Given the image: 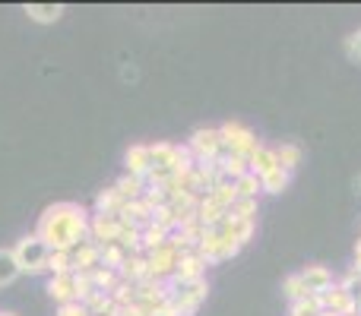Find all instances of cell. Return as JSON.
Here are the masks:
<instances>
[{"label": "cell", "mask_w": 361, "mask_h": 316, "mask_svg": "<svg viewBox=\"0 0 361 316\" xmlns=\"http://www.w3.org/2000/svg\"><path fill=\"white\" fill-rule=\"evenodd\" d=\"M35 234L48 244L51 253L57 250L70 253L82 241H89V212L80 203H54L42 212Z\"/></svg>", "instance_id": "6da1fadb"}, {"label": "cell", "mask_w": 361, "mask_h": 316, "mask_svg": "<svg viewBox=\"0 0 361 316\" xmlns=\"http://www.w3.org/2000/svg\"><path fill=\"white\" fill-rule=\"evenodd\" d=\"M13 256H16V266L29 275H42L48 272V256H51V247L42 241L38 234H25L16 241L13 247Z\"/></svg>", "instance_id": "7a4b0ae2"}, {"label": "cell", "mask_w": 361, "mask_h": 316, "mask_svg": "<svg viewBox=\"0 0 361 316\" xmlns=\"http://www.w3.org/2000/svg\"><path fill=\"white\" fill-rule=\"evenodd\" d=\"M48 294L51 301H54L57 307L63 304H73V301H86L89 294H92V285H89V279L82 272H67V275H51L48 282Z\"/></svg>", "instance_id": "3957f363"}, {"label": "cell", "mask_w": 361, "mask_h": 316, "mask_svg": "<svg viewBox=\"0 0 361 316\" xmlns=\"http://www.w3.org/2000/svg\"><path fill=\"white\" fill-rule=\"evenodd\" d=\"M219 137H222V149L228 152V156H241V158H254V152L260 149V139L254 137V130H247L244 124H238V120H225L222 127H219Z\"/></svg>", "instance_id": "277c9868"}, {"label": "cell", "mask_w": 361, "mask_h": 316, "mask_svg": "<svg viewBox=\"0 0 361 316\" xmlns=\"http://www.w3.org/2000/svg\"><path fill=\"white\" fill-rule=\"evenodd\" d=\"M187 149L197 161H219L222 158V137H219V127H200L193 130V137L187 139Z\"/></svg>", "instance_id": "5b68a950"}, {"label": "cell", "mask_w": 361, "mask_h": 316, "mask_svg": "<svg viewBox=\"0 0 361 316\" xmlns=\"http://www.w3.org/2000/svg\"><path fill=\"white\" fill-rule=\"evenodd\" d=\"M178 260H180V250L171 241H165L162 247H156L152 253H146V263H149V282H169V279H175Z\"/></svg>", "instance_id": "8992f818"}, {"label": "cell", "mask_w": 361, "mask_h": 316, "mask_svg": "<svg viewBox=\"0 0 361 316\" xmlns=\"http://www.w3.org/2000/svg\"><path fill=\"white\" fill-rule=\"evenodd\" d=\"M320 298V307H324L326 313H336V316H355L358 313V294L345 291L343 285H330L324 294H317Z\"/></svg>", "instance_id": "52a82bcc"}, {"label": "cell", "mask_w": 361, "mask_h": 316, "mask_svg": "<svg viewBox=\"0 0 361 316\" xmlns=\"http://www.w3.org/2000/svg\"><path fill=\"white\" fill-rule=\"evenodd\" d=\"M238 250H241V244L228 241V237L216 234V231H206V237L200 241L197 253L203 256L206 263H225V260H231V256H235Z\"/></svg>", "instance_id": "ba28073f"}, {"label": "cell", "mask_w": 361, "mask_h": 316, "mask_svg": "<svg viewBox=\"0 0 361 316\" xmlns=\"http://www.w3.org/2000/svg\"><path fill=\"white\" fill-rule=\"evenodd\" d=\"M121 228H124V218L121 215H102V212L89 215V241H95V244L118 241Z\"/></svg>", "instance_id": "9c48e42d"}, {"label": "cell", "mask_w": 361, "mask_h": 316, "mask_svg": "<svg viewBox=\"0 0 361 316\" xmlns=\"http://www.w3.org/2000/svg\"><path fill=\"white\" fill-rule=\"evenodd\" d=\"M70 260H73V272H92L102 266V247L95 241H82L80 247L70 250Z\"/></svg>", "instance_id": "30bf717a"}, {"label": "cell", "mask_w": 361, "mask_h": 316, "mask_svg": "<svg viewBox=\"0 0 361 316\" xmlns=\"http://www.w3.org/2000/svg\"><path fill=\"white\" fill-rule=\"evenodd\" d=\"M206 266H209V263H206L203 256L197 253V250H190V253H180L178 269H175V279H171V282H197V279H206Z\"/></svg>", "instance_id": "8fae6325"}, {"label": "cell", "mask_w": 361, "mask_h": 316, "mask_svg": "<svg viewBox=\"0 0 361 316\" xmlns=\"http://www.w3.org/2000/svg\"><path fill=\"white\" fill-rule=\"evenodd\" d=\"M124 168H127V174H130V177H140V180L149 177V171H152L149 146H130V149H127V156H124Z\"/></svg>", "instance_id": "7c38bea8"}, {"label": "cell", "mask_w": 361, "mask_h": 316, "mask_svg": "<svg viewBox=\"0 0 361 316\" xmlns=\"http://www.w3.org/2000/svg\"><path fill=\"white\" fill-rule=\"evenodd\" d=\"M121 282H130V285H140V282H149V263H146V253H133L130 260L121 266Z\"/></svg>", "instance_id": "4fadbf2b"}, {"label": "cell", "mask_w": 361, "mask_h": 316, "mask_svg": "<svg viewBox=\"0 0 361 316\" xmlns=\"http://www.w3.org/2000/svg\"><path fill=\"white\" fill-rule=\"evenodd\" d=\"M127 206L130 203H127L114 187H108V190H102L99 196H95V212H102V215H124Z\"/></svg>", "instance_id": "5bb4252c"}, {"label": "cell", "mask_w": 361, "mask_h": 316, "mask_svg": "<svg viewBox=\"0 0 361 316\" xmlns=\"http://www.w3.org/2000/svg\"><path fill=\"white\" fill-rule=\"evenodd\" d=\"M301 279H305V288L311 294H324L326 288L333 285V272L326 266H307L305 272H301Z\"/></svg>", "instance_id": "9a60e30c"}, {"label": "cell", "mask_w": 361, "mask_h": 316, "mask_svg": "<svg viewBox=\"0 0 361 316\" xmlns=\"http://www.w3.org/2000/svg\"><path fill=\"white\" fill-rule=\"evenodd\" d=\"M99 247H102V266L114 269V272H121V266H124V263L133 256L130 250L121 247L118 241H111V244H99Z\"/></svg>", "instance_id": "2e32d148"}, {"label": "cell", "mask_w": 361, "mask_h": 316, "mask_svg": "<svg viewBox=\"0 0 361 316\" xmlns=\"http://www.w3.org/2000/svg\"><path fill=\"white\" fill-rule=\"evenodd\" d=\"M25 13H29L32 23H42V25H51L63 16V6L61 4H25Z\"/></svg>", "instance_id": "e0dca14e"}, {"label": "cell", "mask_w": 361, "mask_h": 316, "mask_svg": "<svg viewBox=\"0 0 361 316\" xmlns=\"http://www.w3.org/2000/svg\"><path fill=\"white\" fill-rule=\"evenodd\" d=\"M276 165L282 168V171H288L292 174L295 168L301 165V158H305V152H301V146H295V143H282V146H276Z\"/></svg>", "instance_id": "ac0fdd59"}, {"label": "cell", "mask_w": 361, "mask_h": 316, "mask_svg": "<svg viewBox=\"0 0 361 316\" xmlns=\"http://www.w3.org/2000/svg\"><path fill=\"white\" fill-rule=\"evenodd\" d=\"M82 307L89 310V316H114V310H118L111 294H105V291H92L86 301H82Z\"/></svg>", "instance_id": "d6986e66"}, {"label": "cell", "mask_w": 361, "mask_h": 316, "mask_svg": "<svg viewBox=\"0 0 361 316\" xmlns=\"http://www.w3.org/2000/svg\"><path fill=\"white\" fill-rule=\"evenodd\" d=\"M89 279V285H92V291H111L114 285L121 282V275L114 272V269H108V266H99V269H92V272H82Z\"/></svg>", "instance_id": "ffe728a7"}, {"label": "cell", "mask_w": 361, "mask_h": 316, "mask_svg": "<svg viewBox=\"0 0 361 316\" xmlns=\"http://www.w3.org/2000/svg\"><path fill=\"white\" fill-rule=\"evenodd\" d=\"M19 275H23V269L16 266V256H13V250L0 247V288L13 285Z\"/></svg>", "instance_id": "44dd1931"}, {"label": "cell", "mask_w": 361, "mask_h": 316, "mask_svg": "<svg viewBox=\"0 0 361 316\" xmlns=\"http://www.w3.org/2000/svg\"><path fill=\"white\" fill-rule=\"evenodd\" d=\"M165 241H169V231L159 228L156 222H149L146 228H140V244H143V253H152V250L162 247Z\"/></svg>", "instance_id": "7402d4cb"}, {"label": "cell", "mask_w": 361, "mask_h": 316, "mask_svg": "<svg viewBox=\"0 0 361 316\" xmlns=\"http://www.w3.org/2000/svg\"><path fill=\"white\" fill-rule=\"evenodd\" d=\"M276 152L269 149V146H260V149L254 152V158H250V174H257V177H263V174L276 171Z\"/></svg>", "instance_id": "603a6c76"}, {"label": "cell", "mask_w": 361, "mask_h": 316, "mask_svg": "<svg viewBox=\"0 0 361 316\" xmlns=\"http://www.w3.org/2000/svg\"><path fill=\"white\" fill-rule=\"evenodd\" d=\"M114 190H118L121 196L127 199V203H137V199H143V193H146V180L124 174V177H121L118 184H114Z\"/></svg>", "instance_id": "cb8c5ba5"}, {"label": "cell", "mask_w": 361, "mask_h": 316, "mask_svg": "<svg viewBox=\"0 0 361 316\" xmlns=\"http://www.w3.org/2000/svg\"><path fill=\"white\" fill-rule=\"evenodd\" d=\"M206 199H212V203L222 206V209H231V206H235V199H238L235 184H231V180H222V184H216L209 193H206Z\"/></svg>", "instance_id": "d4e9b609"}, {"label": "cell", "mask_w": 361, "mask_h": 316, "mask_svg": "<svg viewBox=\"0 0 361 316\" xmlns=\"http://www.w3.org/2000/svg\"><path fill=\"white\" fill-rule=\"evenodd\" d=\"M288 184H292V174L282 171V168H276V171H269V174H263L260 177V190L263 193H282Z\"/></svg>", "instance_id": "484cf974"}, {"label": "cell", "mask_w": 361, "mask_h": 316, "mask_svg": "<svg viewBox=\"0 0 361 316\" xmlns=\"http://www.w3.org/2000/svg\"><path fill=\"white\" fill-rule=\"evenodd\" d=\"M235 193H238V199H257L260 196V177H257V174H241V177L235 180Z\"/></svg>", "instance_id": "4316f807"}, {"label": "cell", "mask_w": 361, "mask_h": 316, "mask_svg": "<svg viewBox=\"0 0 361 316\" xmlns=\"http://www.w3.org/2000/svg\"><path fill=\"white\" fill-rule=\"evenodd\" d=\"M282 291H286V298L292 301H305V298H311V291L305 288V279H301V272L298 275H288L286 282H282Z\"/></svg>", "instance_id": "83f0119b"}, {"label": "cell", "mask_w": 361, "mask_h": 316, "mask_svg": "<svg viewBox=\"0 0 361 316\" xmlns=\"http://www.w3.org/2000/svg\"><path fill=\"white\" fill-rule=\"evenodd\" d=\"M73 272V260H70V253H63V250H57V253L48 256V275H67Z\"/></svg>", "instance_id": "f1b7e54d"}, {"label": "cell", "mask_w": 361, "mask_h": 316, "mask_svg": "<svg viewBox=\"0 0 361 316\" xmlns=\"http://www.w3.org/2000/svg\"><path fill=\"white\" fill-rule=\"evenodd\" d=\"M320 313H324V307H320L317 294H311V298L295 301V304H292V316H320Z\"/></svg>", "instance_id": "f546056e"}, {"label": "cell", "mask_w": 361, "mask_h": 316, "mask_svg": "<svg viewBox=\"0 0 361 316\" xmlns=\"http://www.w3.org/2000/svg\"><path fill=\"white\" fill-rule=\"evenodd\" d=\"M228 212L238 218H247V222H257V199H235Z\"/></svg>", "instance_id": "4dcf8cb0"}, {"label": "cell", "mask_w": 361, "mask_h": 316, "mask_svg": "<svg viewBox=\"0 0 361 316\" xmlns=\"http://www.w3.org/2000/svg\"><path fill=\"white\" fill-rule=\"evenodd\" d=\"M108 294H111V301H114L118 307L133 304V285H130V282H118V285H114Z\"/></svg>", "instance_id": "1f68e13d"}, {"label": "cell", "mask_w": 361, "mask_h": 316, "mask_svg": "<svg viewBox=\"0 0 361 316\" xmlns=\"http://www.w3.org/2000/svg\"><path fill=\"white\" fill-rule=\"evenodd\" d=\"M345 54H349L352 61H358V63H361V29H358V32H352V35L345 38Z\"/></svg>", "instance_id": "d6a6232c"}, {"label": "cell", "mask_w": 361, "mask_h": 316, "mask_svg": "<svg viewBox=\"0 0 361 316\" xmlns=\"http://www.w3.org/2000/svg\"><path fill=\"white\" fill-rule=\"evenodd\" d=\"M57 316H89V310L80 304V301H73V304H63V307H57Z\"/></svg>", "instance_id": "836d02e7"}, {"label": "cell", "mask_w": 361, "mask_h": 316, "mask_svg": "<svg viewBox=\"0 0 361 316\" xmlns=\"http://www.w3.org/2000/svg\"><path fill=\"white\" fill-rule=\"evenodd\" d=\"M355 269H361V237H358V244H355Z\"/></svg>", "instance_id": "e575fe53"}, {"label": "cell", "mask_w": 361, "mask_h": 316, "mask_svg": "<svg viewBox=\"0 0 361 316\" xmlns=\"http://www.w3.org/2000/svg\"><path fill=\"white\" fill-rule=\"evenodd\" d=\"M355 187H358V193H361V174H358V177H355Z\"/></svg>", "instance_id": "d590c367"}, {"label": "cell", "mask_w": 361, "mask_h": 316, "mask_svg": "<svg viewBox=\"0 0 361 316\" xmlns=\"http://www.w3.org/2000/svg\"><path fill=\"white\" fill-rule=\"evenodd\" d=\"M320 316H336V313H326V310H324V313H320Z\"/></svg>", "instance_id": "8d00e7d4"}, {"label": "cell", "mask_w": 361, "mask_h": 316, "mask_svg": "<svg viewBox=\"0 0 361 316\" xmlns=\"http://www.w3.org/2000/svg\"><path fill=\"white\" fill-rule=\"evenodd\" d=\"M0 316H16V313H0Z\"/></svg>", "instance_id": "74e56055"}]
</instances>
